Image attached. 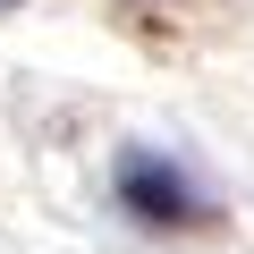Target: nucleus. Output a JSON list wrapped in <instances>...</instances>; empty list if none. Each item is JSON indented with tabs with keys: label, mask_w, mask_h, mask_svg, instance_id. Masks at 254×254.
<instances>
[{
	"label": "nucleus",
	"mask_w": 254,
	"mask_h": 254,
	"mask_svg": "<svg viewBox=\"0 0 254 254\" xmlns=\"http://www.w3.org/2000/svg\"><path fill=\"white\" fill-rule=\"evenodd\" d=\"M110 203L136 220V229H153V237H178V229H203L212 220V195L187 178V161H170L153 144H127L110 161Z\"/></svg>",
	"instance_id": "f257e3e1"
},
{
	"label": "nucleus",
	"mask_w": 254,
	"mask_h": 254,
	"mask_svg": "<svg viewBox=\"0 0 254 254\" xmlns=\"http://www.w3.org/2000/svg\"><path fill=\"white\" fill-rule=\"evenodd\" d=\"M0 9H9V0H0Z\"/></svg>",
	"instance_id": "f03ea898"
}]
</instances>
